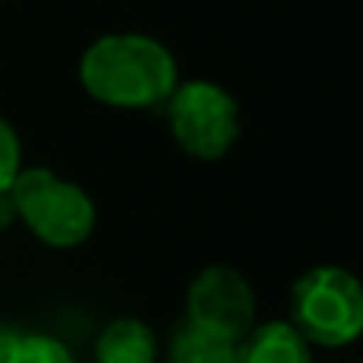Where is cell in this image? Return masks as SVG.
<instances>
[{"mask_svg": "<svg viewBox=\"0 0 363 363\" xmlns=\"http://www.w3.org/2000/svg\"><path fill=\"white\" fill-rule=\"evenodd\" d=\"M13 220H19L16 217V204H13V194L10 191H0V230H6Z\"/></svg>", "mask_w": 363, "mask_h": 363, "instance_id": "11", "label": "cell"}, {"mask_svg": "<svg viewBox=\"0 0 363 363\" xmlns=\"http://www.w3.org/2000/svg\"><path fill=\"white\" fill-rule=\"evenodd\" d=\"M166 125L176 147L191 160H220L233 150L242 134L239 102L226 86L213 80H179L172 96L163 102Z\"/></svg>", "mask_w": 363, "mask_h": 363, "instance_id": "4", "label": "cell"}, {"mask_svg": "<svg viewBox=\"0 0 363 363\" xmlns=\"http://www.w3.org/2000/svg\"><path fill=\"white\" fill-rule=\"evenodd\" d=\"M185 313L188 325L236 345L255 322V290L242 271L230 264H207L188 284Z\"/></svg>", "mask_w": 363, "mask_h": 363, "instance_id": "5", "label": "cell"}, {"mask_svg": "<svg viewBox=\"0 0 363 363\" xmlns=\"http://www.w3.org/2000/svg\"><path fill=\"white\" fill-rule=\"evenodd\" d=\"M19 172H23V144L16 128L0 118V191H10Z\"/></svg>", "mask_w": 363, "mask_h": 363, "instance_id": "10", "label": "cell"}, {"mask_svg": "<svg viewBox=\"0 0 363 363\" xmlns=\"http://www.w3.org/2000/svg\"><path fill=\"white\" fill-rule=\"evenodd\" d=\"M157 335L140 319H115L96 341V363H157Z\"/></svg>", "mask_w": 363, "mask_h": 363, "instance_id": "7", "label": "cell"}, {"mask_svg": "<svg viewBox=\"0 0 363 363\" xmlns=\"http://www.w3.org/2000/svg\"><path fill=\"white\" fill-rule=\"evenodd\" d=\"M236 363H313V351L290 322H268L236 341Z\"/></svg>", "mask_w": 363, "mask_h": 363, "instance_id": "6", "label": "cell"}, {"mask_svg": "<svg viewBox=\"0 0 363 363\" xmlns=\"http://www.w3.org/2000/svg\"><path fill=\"white\" fill-rule=\"evenodd\" d=\"M83 93L121 112L163 108L179 86V61L166 42L147 32H106L83 48L77 64Z\"/></svg>", "mask_w": 363, "mask_h": 363, "instance_id": "1", "label": "cell"}, {"mask_svg": "<svg viewBox=\"0 0 363 363\" xmlns=\"http://www.w3.org/2000/svg\"><path fill=\"white\" fill-rule=\"evenodd\" d=\"M16 217L32 230L38 242L51 249H77L96 226V204L77 182L57 176L45 166H32L16 176L10 188Z\"/></svg>", "mask_w": 363, "mask_h": 363, "instance_id": "3", "label": "cell"}, {"mask_svg": "<svg viewBox=\"0 0 363 363\" xmlns=\"http://www.w3.org/2000/svg\"><path fill=\"white\" fill-rule=\"evenodd\" d=\"M6 363H74L70 351L48 335H16Z\"/></svg>", "mask_w": 363, "mask_h": 363, "instance_id": "9", "label": "cell"}, {"mask_svg": "<svg viewBox=\"0 0 363 363\" xmlns=\"http://www.w3.org/2000/svg\"><path fill=\"white\" fill-rule=\"evenodd\" d=\"M169 363H236V345L194 325H185L172 338Z\"/></svg>", "mask_w": 363, "mask_h": 363, "instance_id": "8", "label": "cell"}, {"mask_svg": "<svg viewBox=\"0 0 363 363\" xmlns=\"http://www.w3.org/2000/svg\"><path fill=\"white\" fill-rule=\"evenodd\" d=\"M13 341H16V335L6 332V328H0V363L10 360V347H13Z\"/></svg>", "mask_w": 363, "mask_h": 363, "instance_id": "12", "label": "cell"}, {"mask_svg": "<svg viewBox=\"0 0 363 363\" xmlns=\"http://www.w3.org/2000/svg\"><path fill=\"white\" fill-rule=\"evenodd\" d=\"M290 325L319 347H347L363 335V284L338 264H319L290 290Z\"/></svg>", "mask_w": 363, "mask_h": 363, "instance_id": "2", "label": "cell"}]
</instances>
